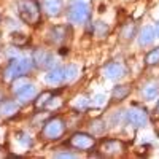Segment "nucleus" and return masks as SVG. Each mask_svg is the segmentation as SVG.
Returning a JSON list of instances; mask_svg holds the SVG:
<instances>
[{"label": "nucleus", "mask_w": 159, "mask_h": 159, "mask_svg": "<svg viewBox=\"0 0 159 159\" xmlns=\"http://www.w3.org/2000/svg\"><path fill=\"white\" fill-rule=\"evenodd\" d=\"M156 37V32L153 27H143L139 34V45L140 46H147V45H151L153 40Z\"/></svg>", "instance_id": "nucleus-14"}, {"label": "nucleus", "mask_w": 159, "mask_h": 159, "mask_svg": "<svg viewBox=\"0 0 159 159\" xmlns=\"http://www.w3.org/2000/svg\"><path fill=\"white\" fill-rule=\"evenodd\" d=\"M16 97H18V100H19L21 103H29V102L35 100V97H37V89H35L34 84H27L25 88H22V89L18 92Z\"/></svg>", "instance_id": "nucleus-12"}, {"label": "nucleus", "mask_w": 159, "mask_h": 159, "mask_svg": "<svg viewBox=\"0 0 159 159\" xmlns=\"http://www.w3.org/2000/svg\"><path fill=\"white\" fill-rule=\"evenodd\" d=\"M45 81L48 84H52V86H56V84H61L64 81V69L61 67H52L49 69V72L46 73L45 76Z\"/></svg>", "instance_id": "nucleus-13"}, {"label": "nucleus", "mask_w": 159, "mask_h": 159, "mask_svg": "<svg viewBox=\"0 0 159 159\" xmlns=\"http://www.w3.org/2000/svg\"><path fill=\"white\" fill-rule=\"evenodd\" d=\"M154 32H156V35L159 37V21L156 22V27H154Z\"/></svg>", "instance_id": "nucleus-31"}, {"label": "nucleus", "mask_w": 159, "mask_h": 159, "mask_svg": "<svg viewBox=\"0 0 159 159\" xmlns=\"http://www.w3.org/2000/svg\"><path fill=\"white\" fill-rule=\"evenodd\" d=\"M64 10L62 0H43V11L49 18H57Z\"/></svg>", "instance_id": "nucleus-11"}, {"label": "nucleus", "mask_w": 159, "mask_h": 159, "mask_svg": "<svg viewBox=\"0 0 159 159\" xmlns=\"http://www.w3.org/2000/svg\"><path fill=\"white\" fill-rule=\"evenodd\" d=\"M32 61L38 69H52L54 67V56L45 49H35L32 54Z\"/></svg>", "instance_id": "nucleus-7"}, {"label": "nucleus", "mask_w": 159, "mask_h": 159, "mask_svg": "<svg viewBox=\"0 0 159 159\" xmlns=\"http://www.w3.org/2000/svg\"><path fill=\"white\" fill-rule=\"evenodd\" d=\"M124 150V143L123 142H119V140H103L100 143V154L102 156H115V154H119V153H123Z\"/></svg>", "instance_id": "nucleus-8"}, {"label": "nucleus", "mask_w": 159, "mask_h": 159, "mask_svg": "<svg viewBox=\"0 0 159 159\" xmlns=\"http://www.w3.org/2000/svg\"><path fill=\"white\" fill-rule=\"evenodd\" d=\"M129 94H130V88L127 84H118L111 91V96L115 100H124Z\"/></svg>", "instance_id": "nucleus-17"}, {"label": "nucleus", "mask_w": 159, "mask_h": 159, "mask_svg": "<svg viewBox=\"0 0 159 159\" xmlns=\"http://www.w3.org/2000/svg\"><path fill=\"white\" fill-rule=\"evenodd\" d=\"M69 27L67 25H54V27H51L49 32H48V40L49 43H54V45H61L64 43L65 40L69 37Z\"/></svg>", "instance_id": "nucleus-9"}, {"label": "nucleus", "mask_w": 159, "mask_h": 159, "mask_svg": "<svg viewBox=\"0 0 159 159\" xmlns=\"http://www.w3.org/2000/svg\"><path fill=\"white\" fill-rule=\"evenodd\" d=\"M121 35H123L124 40H132V38H134L135 37V27H134V24H127L126 27L123 29Z\"/></svg>", "instance_id": "nucleus-25"}, {"label": "nucleus", "mask_w": 159, "mask_h": 159, "mask_svg": "<svg viewBox=\"0 0 159 159\" xmlns=\"http://www.w3.org/2000/svg\"><path fill=\"white\" fill-rule=\"evenodd\" d=\"M19 111V103H16L15 100H5L0 103V113L3 116H13Z\"/></svg>", "instance_id": "nucleus-15"}, {"label": "nucleus", "mask_w": 159, "mask_h": 159, "mask_svg": "<svg viewBox=\"0 0 159 159\" xmlns=\"http://www.w3.org/2000/svg\"><path fill=\"white\" fill-rule=\"evenodd\" d=\"M156 113L159 115V99H157V102H156Z\"/></svg>", "instance_id": "nucleus-32"}, {"label": "nucleus", "mask_w": 159, "mask_h": 159, "mask_svg": "<svg viewBox=\"0 0 159 159\" xmlns=\"http://www.w3.org/2000/svg\"><path fill=\"white\" fill-rule=\"evenodd\" d=\"M78 76V69L76 65H67L64 69V81H73V80Z\"/></svg>", "instance_id": "nucleus-22"}, {"label": "nucleus", "mask_w": 159, "mask_h": 159, "mask_svg": "<svg viewBox=\"0 0 159 159\" xmlns=\"http://www.w3.org/2000/svg\"><path fill=\"white\" fill-rule=\"evenodd\" d=\"M73 107L78 108V110H84L88 107V99L84 97H76V100L73 102Z\"/></svg>", "instance_id": "nucleus-27"}, {"label": "nucleus", "mask_w": 159, "mask_h": 159, "mask_svg": "<svg viewBox=\"0 0 159 159\" xmlns=\"http://www.w3.org/2000/svg\"><path fill=\"white\" fill-rule=\"evenodd\" d=\"M51 99H52V92H49V91L42 92V94H38V97H35V100H34V102H35V107H37V108L46 107Z\"/></svg>", "instance_id": "nucleus-19"}, {"label": "nucleus", "mask_w": 159, "mask_h": 159, "mask_svg": "<svg viewBox=\"0 0 159 159\" xmlns=\"http://www.w3.org/2000/svg\"><path fill=\"white\" fill-rule=\"evenodd\" d=\"M103 75L107 76L108 80H119L126 75V69L123 64L118 62H110L103 67Z\"/></svg>", "instance_id": "nucleus-10"}, {"label": "nucleus", "mask_w": 159, "mask_h": 159, "mask_svg": "<svg viewBox=\"0 0 159 159\" xmlns=\"http://www.w3.org/2000/svg\"><path fill=\"white\" fill-rule=\"evenodd\" d=\"M34 67L32 57H19V59H11L8 67L5 69V78L7 80H16L21 76H25Z\"/></svg>", "instance_id": "nucleus-2"}, {"label": "nucleus", "mask_w": 159, "mask_h": 159, "mask_svg": "<svg viewBox=\"0 0 159 159\" xmlns=\"http://www.w3.org/2000/svg\"><path fill=\"white\" fill-rule=\"evenodd\" d=\"M54 157H67V159H72V157H76L75 153H70V151H62V153H54Z\"/></svg>", "instance_id": "nucleus-28"}, {"label": "nucleus", "mask_w": 159, "mask_h": 159, "mask_svg": "<svg viewBox=\"0 0 159 159\" xmlns=\"http://www.w3.org/2000/svg\"><path fill=\"white\" fill-rule=\"evenodd\" d=\"M11 43L16 45V46H22V45L27 43V37H25L24 34H21V32H18V34L15 32L13 37H11Z\"/></svg>", "instance_id": "nucleus-24"}, {"label": "nucleus", "mask_w": 159, "mask_h": 159, "mask_svg": "<svg viewBox=\"0 0 159 159\" xmlns=\"http://www.w3.org/2000/svg\"><path fill=\"white\" fill-rule=\"evenodd\" d=\"M64 130H65V124L62 121V118L54 116V118H49L45 123L42 129V135L46 140H59L64 134Z\"/></svg>", "instance_id": "nucleus-4"}, {"label": "nucleus", "mask_w": 159, "mask_h": 159, "mask_svg": "<svg viewBox=\"0 0 159 159\" xmlns=\"http://www.w3.org/2000/svg\"><path fill=\"white\" fill-rule=\"evenodd\" d=\"M142 94L145 97V100H154L159 96V84L157 83H150L143 88Z\"/></svg>", "instance_id": "nucleus-16"}, {"label": "nucleus", "mask_w": 159, "mask_h": 159, "mask_svg": "<svg viewBox=\"0 0 159 159\" xmlns=\"http://www.w3.org/2000/svg\"><path fill=\"white\" fill-rule=\"evenodd\" d=\"M18 15L22 22L35 25L42 18V8L37 0H19L18 2Z\"/></svg>", "instance_id": "nucleus-1"}, {"label": "nucleus", "mask_w": 159, "mask_h": 159, "mask_svg": "<svg viewBox=\"0 0 159 159\" xmlns=\"http://www.w3.org/2000/svg\"><path fill=\"white\" fill-rule=\"evenodd\" d=\"M105 102H107V97H105L103 94H97L94 99H92V103H96V105H103Z\"/></svg>", "instance_id": "nucleus-29"}, {"label": "nucleus", "mask_w": 159, "mask_h": 159, "mask_svg": "<svg viewBox=\"0 0 159 159\" xmlns=\"http://www.w3.org/2000/svg\"><path fill=\"white\" fill-rule=\"evenodd\" d=\"M67 19L72 24H84L91 19V7L84 0H76L67 10Z\"/></svg>", "instance_id": "nucleus-3"}, {"label": "nucleus", "mask_w": 159, "mask_h": 159, "mask_svg": "<svg viewBox=\"0 0 159 159\" xmlns=\"http://www.w3.org/2000/svg\"><path fill=\"white\" fill-rule=\"evenodd\" d=\"M3 157H10V154L5 147H0V159H3Z\"/></svg>", "instance_id": "nucleus-30"}, {"label": "nucleus", "mask_w": 159, "mask_h": 159, "mask_svg": "<svg viewBox=\"0 0 159 159\" xmlns=\"http://www.w3.org/2000/svg\"><path fill=\"white\" fill-rule=\"evenodd\" d=\"M67 145L70 148H75L78 151H91L96 147V139L91 134H86V132H75L69 139Z\"/></svg>", "instance_id": "nucleus-5"}, {"label": "nucleus", "mask_w": 159, "mask_h": 159, "mask_svg": "<svg viewBox=\"0 0 159 159\" xmlns=\"http://www.w3.org/2000/svg\"><path fill=\"white\" fill-rule=\"evenodd\" d=\"M145 64H147V65H156V64H159V46L154 48L153 51H150L148 54H147V57H145Z\"/></svg>", "instance_id": "nucleus-23"}, {"label": "nucleus", "mask_w": 159, "mask_h": 159, "mask_svg": "<svg viewBox=\"0 0 159 159\" xmlns=\"http://www.w3.org/2000/svg\"><path fill=\"white\" fill-rule=\"evenodd\" d=\"M105 129H107V126H105V121H102V119H94V121L91 123V132H92V135L103 134Z\"/></svg>", "instance_id": "nucleus-21"}, {"label": "nucleus", "mask_w": 159, "mask_h": 159, "mask_svg": "<svg viewBox=\"0 0 159 159\" xmlns=\"http://www.w3.org/2000/svg\"><path fill=\"white\" fill-rule=\"evenodd\" d=\"M21 78H24V76H21ZM21 78H16V81H15V84H13V92H15V94H18V92L22 89V88H25V86H27L29 83L27 81H25V80H21Z\"/></svg>", "instance_id": "nucleus-26"}, {"label": "nucleus", "mask_w": 159, "mask_h": 159, "mask_svg": "<svg viewBox=\"0 0 159 159\" xmlns=\"http://www.w3.org/2000/svg\"><path fill=\"white\" fill-rule=\"evenodd\" d=\"M92 34H94L96 37L99 38H103L108 35V25L102 22V21H96L94 24H92Z\"/></svg>", "instance_id": "nucleus-18"}, {"label": "nucleus", "mask_w": 159, "mask_h": 159, "mask_svg": "<svg viewBox=\"0 0 159 159\" xmlns=\"http://www.w3.org/2000/svg\"><path fill=\"white\" fill-rule=\"evenodd\" d=\"M126 121L134 127H143L148 123V113L143 108H130L126 111Z\"/></svg>", "instance_id": "nucleus-6"}, {"label": "nucleus", "mask_w": 159, "mask_h": 159, "mask_svg": "<svg viewBox=\"0 0 159 159\" xmlns=\"http://www.w3.org/2000/svg\"><path fill=\"white\" fill-rule=\"evenodd\" d=\"M16 140L22 145V147H25V148H30L34 145V139L30 137V134H29V132H24V130L16 132Z\"/></svg>", "instance_id": "nucleus-20"}]
</instances>
